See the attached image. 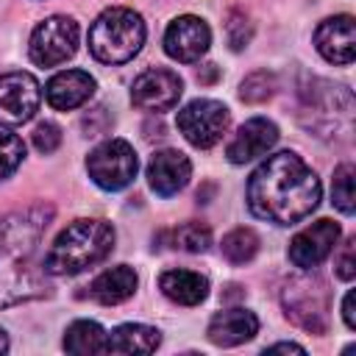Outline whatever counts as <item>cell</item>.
I'll use <instances>...</instances> for the list:
<instances>
[{
    "label": "cell",
    "instance_id": "obj_16",
    "mask_svg": "<svg viewBox=\"0 0 356 356\" xmlns=\"http://www.w3.org/2000/svg\"><path fill=\"white\" fill-rule=\"evenodd\" d=\"M44 95H47V103L53 108L72 111L95 95V78L83 70H64V72H58L47 81Z\"/></svg>",
    "mask_w": 356,
    "mask_h": 356
},
{
    "label": "cell",
    "instance_id": "obj_18",
    "mask_svg": "<svg viewBox=\"0 0 356 356\" xmlns=\"http://www.w3.org/2000/svg\"><path fill=\"white\" fill-rule=\"evenodd\" d=\"M136 273L128 267V264H117L111 270H103L92 284H89V295L103 303V306H114V303H122L128 300L134 292H136Z\"/></svg>",
    "mask_w": 356,
    "mask_h": 356
},
{
    "label": "cell",
    "instance_id": "obj_31",
    "mask_svg": "<svg viewBox=\"0 0 356 356\" xmlns=\"http://www.w3.org/2000/svg\"><path fill=\"white\" fill-rule=\"evenodd\" d=\"M267 350H270V353H278V350H281V353H300V356L306 353V350H303L300 345H295V342H275V345H270Z\"/></svg>",
    "mask_w": 356,
    "mask_h": 356
},
{
    "label": "cell",
    "instance_id": "obj_10",
    "mask_svg": "<svg viewBox=\"0 0 356 356\" xmlns=\"http://www.w3.org/2000/svg\"><path fill=\"white\" fill-rule=\"evenodd\" d=\"M181 92H184V81L178 78V72L156 67V70H145L134 81L131 100L142 111H170L178 106Z\"/></svg>",
    "mask_w": 356,
    "mask_h": 356
},
{
    "label": "cell",
    "instance_id": "obj_3",
    "mask_svg": "<svg viewBox=\"0 0 356 356\" xmlns=\"http://www.w3.org/2000/svg\"><path fill=\"white\" fill-rule=\"evenodd\" d=\"M145 44V22L134 8H106L89 28V53L103 64H125Z\"/></svg>",
    "mask_w": 356,
    "mask_h": 356
},
{
    "label": "cell",
    "instance_id": "obj_5",
    "mask_svg": "<svg viewBox=\"0 0 356 356\" xmlns=\"http://www.w3.org/2000/svg\"><path fill=\"white\" fill-rule=\"evenodd\" d=\"M136 170H139V159H136V150L125 142V139H106L100 142L89 159H86V172L89 178L106 189V192H117V189H125L134 178H136Z\"/></svg>",
    "mask_w": 356,
    "mask_h": 356
},
{
    "label": "cell",
    "instance_id": "obj_22",
    "mask_svg": "<svg viewBox=\"0 0 356 356\" xmlns=\"http://www.w3.org/2000/svg\"><path fill=\"white\" fill-rule=\"evenodd\" d=\"M222 256L231 264H248L259 253V236L253 228H234L222 236Z\"/></svg>",
    "mask_w": 356,
    "mask_h": 356
},
{
    "label": "cell",
    "instance_id": "obj_1",
    "mask_svg": "<svg viewBox=\"0 0 356 356\" xmlns=\"http://www.w3.org/2000/svg\"><path fill=\"white\" fill-rule=\"evenodd\" d=\"M320 195V178L292 150L267 156L248 181V209L273 225L300 222L317 209Z\"/></svg>",
    "mask_w": 356,
    "mask_h": 356
},
{
    "label": "cell",
    "instance_id": "obj_11",
    "mask_svg": "<svg viewBox=\"0 0 356 356\" xmlns=\"http://www.w3.org/2000/svg\"><path fill=\"white\" fill-rule=\"evenodd\" d=\"M211 44V31L200 17L184 14L178 19H172L164 31V50L170 58L192 64L197 61Z\"/></svg>",
    "mask_w": 356,
    "mask_h": 356
},
{
    "label": "cell",
    "instance_id": "obj_28",
    "mask_svg": "<svg viewBox=\"0 0 356 356\" xmlns=\"http://www.w3.org/2000/svg\"><path fill=\"white\" fill-rule=\"evenodd\" d=\"M61 145V128L56 122H39L33 128V147L39 153H53Z\"/></svg>",
    "mask_w": 356,
    "mask_h": 356
},
{
    "label": "cell",
    "instance_id": "obj_23",
    "mask_svg": "<svg viewBox=\"0 0 356 356\" xmlns=\"http://www.w3.org/2000/svg\"><path fill=\"white\" fill-rule=\"evenodd\" d=\"M170 239H172V248L186 253H206L211 248V231L203 222H184L170 234Z\"/></svg>",
    "mask_w": 356,
    "mask_h": 356
},
{
    "label": "cell",
    "instance_id": "obj_32",
    "mask_svg": "<svg viewBox=\"0 0 356 356\" xmlns=\"http://www.w3.org/2000/svg\"><path fill=\"white\" fill-rule=\"evenodd\" d=\"M8 350V337H6V331L0 328V353H6Z\"/></svg>",
    "mask_w": 356,
    "mask_h": 356
},
{
    "label": "cell",
    "instance_id": "obj_20",
    "mask_svg": "<svg viewBox=\"0 0 356 356\" xmlns=\"http://www.w3.org/2000/svg\"><path fill=\"white\" fill-rule=\"evenodd\" d=\"M159 345L161 334L142 323H122L106 337V353H153Z\"/></svg>",
    "mask_w": 356,
    "mask_h": 356
},
{
    "label": "cell",
    "instance_id": "obj_12",
    "mask_svg": "<svg viewBox=\"0 0 356 356\" xmlns=\"http://www.w3.org/2000/svg\"><path fill=\"white\" fill-rule=\"evenodd\" d=\"M337 239H339V225L334 220H317L300 234H295V239L289 242V261L300 270H312L331 256Z\"/></svg>",
    "mask_w": 356,
    "mask_h": 356
},
{
    "label": "cell",
    "instance_id": "obj_25",
    "mask_svg": "<svg viewBox=\"0 0 356 356\" xmlns=\"http://www.w3.org/2000/svg\"><path fill=\"white\" fill-rule=\"evenodd\" d=\"M273 92H275V75L273 72H264V70L248 75L242 81V86H239V97L245 103H264V100L273 97Z\"/></svg>",
    "mask_w": 356,
    "mask_h": 356
},
{
    "label": "cell",
    "instance_id": "obj_6",
    "mask_svg": "<svg viewBox=\"0 0 356 356\" xmlns=\"http://www.w3.org/2000/svg\"><path fill=\"white\" fill-rule=\"evenodd\" d=\"M78 50V22L72 17H47L31 33V61L39 67H56L72 58Z\"/></svg>",
    "mask_w": 356,
    "mask_h": 356
},
{
    "label": "cell",
    "instance_id": "obj_27",
    "mask_svg": "<svg viewBox=\"0 0 356 356\" xmlns=\"http://www.w3.org/2000/svg\"><path fill=\"white\" fill-rule=\"evenodd\" d=\"M225 33H228L231 50H242V47H248V42L253 36V25L248 22V17L242 11H231L228 22H225Z\"/></svg>",
    "mask_w": 356,
    "mask_h": 356
},
{
    "label": "cell",
    "instance_id": "obj_29",
    "mask_svg": "<svg viewBox=\"0 0 356 356\" xmlns=\"http://www.w3.org/2000/svg\"><path fill=\"white\" fill-rule=\"evenodd\" d=\"M337 275L342 281H353L356 275V261H353V239H348L337 256Z\"/></svg>",
    "mask_w": 356,
    "mask_h": 356
},
{
    "label": "cell",
    "instance_id": "obj_24",
    "mask_svg": "<svg viewBox=\"0 0 356 356\" xmlns=\"http://www.w3.org/2000/svg\"><path fill=\"white\" fill-rule=\"evenodd\" d=\"M353 164H339L334 170V184H331V197H334V206L342 211V214H353Z\"/></svg>",
    "mask_w": 356,
    "mask_h": 356
},
{
    "label": "cell",
    "instance_id": "obj_2",
    "mask_svg": "<svg viewBox=\"0 0 356 356\" xmlns=\"http://www.w3.org/2000/svg\"><path fill=\"white\" fill-rule=\"evenodd\" d=\"M114 248V228L106 220H75L70 222L44 256V273L78 275L103 261Z\"/></svg>",
    "mask_w": 356,
    "mask_h": 356
},
{
    "label": "cell",
    "instance_id": "obj_26",
    "mask_svg": "<svg viewBox=\"0 0 356 356\" xmlns=\"http://www.w3.org/2000/svg\"><path fill=\"white\" fill-rule=\"evenodd\" d=\"M22 156H25L22 139H19L17 134L0 128V181L8 178V175L22 164Z\"/></svg>",
    "mask_w": 356,
    "mask_h": 356
},
{
    "label": "cell",
    "instance_id": "obj_17",
    "mask_svg": "<svg viewBox=\"0 0 356 356\" xmlns=\"http://www.w3.org/2000/svg\"><path fill=\"white\" fill-rule=\"evenodd\" d=\"M259 334V317L248 309H228V312H220L211 317L209 328H206V337L209 342L220 345V348H234V345H242L248 339H253Z\"/></svg>",
    "mask_w": 356,
    "mask_h": 356
},
{
    "label": "cell",
    "instance_id": "obj_9",
    "mask_svg": "<svg viewBox=\"0 0 356 356\" xmlns=\"http://www.w3.org/2000/svg\"><path fill=\"white\" fill-rule=\"evenodd\" d=\"M42 100L39 81L31 72H6L0 75V125L28 122Z\"/></svg>",
    "mask_w": 356,
    "mask_h": 356
},
{
    "label": "cell",
    "instance_id": "obj_30",
    "mask_svg": "<svg viewBox=\"0 0 356 356\" xmlns=\"http://www.w3.org/2000/svg\"><path fill=\"white\" fill-rule=\"evenodd\" d=\"M353 289H348V295H345V300H342V320H345V325L353 331L356 328V312H353Z\"/></svg>",
    "mask_w": 356,
    "mask_h": 356
},
{
    "label": "cell",
    "instance_id": "obj_7",
    "mask_svg": "<svg viewBox=\"0 0 356 356\" xmlns=\"http://www.w3.org/2000/svg\"><path fill=\"white\" fill-rule=\"evenodd\" d=\"M228 122H231L228 108L211 97L192 100L178 111V131L186 136L189 145H195L200 150L214 147L222 139V134L228 131Z\"/></svg>",
    "mask_w": 356,
    "mask_h": 356
},
{
    "label": "cell",
    "instance_id": "obj_14",
    "mask_svg": "<svg viewBox=\"0 0 356 356\" xmlns=\"http://www.w3.org/2000/svg\"><path fill=\"white\" fill-rule=\"evenodd\" d=\"M314 47L328 64H339V67L350 64L353 53H356L353 17L350 14H337V17L323 19L314 31Z\"/></svg>",
    "mask_w": 356,
    "mask_h": 356
},
{
    "label": "cell",
    "instance_id": "obj_15",
    "mask_svg": "<svg viewBox=\"0 0 356 356\" xmlns=\"http://www.w3.org/2000/svg\"><path fill=\"white\" fill-rule=\"evenodd\" d=\"M192 175V164L181 150H159L153 153V159L147 161V184L156 195L170 197L178 195Z\"/></svg>",
    "mask_w": 356,
    "mask_h": 356
},
{
    "label": "cell",
    "instance_id": "obj_4",
    "mask_svg": "<svg viewBox=\"0 0 356 356\" xmlns=\"http://www.w3.org/2000/svg\"><path fill=\"white\" fill-rule=\"evenodd\" d=\"M281 303H284V314L312 331V334H325L328 328V289L320 278H309V275H298L289 278L281 289Z\"/></svg>",
    "mask_w": 356,
    "mask_h": 356
},
{
    "label": "cell",
    "instance_id": "obj_8",
    "mask_svg": "<svg viewBox=\"0 0 356 356\" xmlns=\"http://www.w3.org/2000/svg\"><path fill=\"white\" fill-rule=\"evenodd\" d=\"M31 250L33 248H19L6 242V250L0 253V309L31 300L44 292L42 278L22 259V253H31Z\"/></svg>",
    "mask_w": 356,
    "mask_h": 356
},
{
    "label": "cell",
    "instance_id": "obj_19",
    "mask_svg": "<svg viewBox=\"0 0 356 356\" xmlns=\"http://www.w3.org/2000/svg\"><path fill=\"white\" fill-rule=\"evenodd\" d=\"M159 289L181 306H197L209 295V278L195 270H167L159 278Z\"/></svg>",
    "mask_w": 356,
    "mask_h": 356
},
{
    "label": "cell",
    "instance_id": "obj_21",
    "mask_svg": "<svg viewBox=\"0 0 356 356\" xmlns=\"http://www.w3.org/2000/svg\"><path fill=\"white\" fill-rule=\"evenodd\" d=\"M106 331L95 320H75L64 334V350L67 353H106Z\"/></svg>",
    "mask_w": 356,
    "mask_h": 356
},
{
    "label": "cell",
    "instance_id": "obj_13",
    "mask_svg": "<svg viewBox=\"0 0 356 356\" xmlns=\"http://www.w3.org/2000/svg\"><path fill=\"white\" fill-rule=\"evenodd\" d=\"M275 142H278V125L267 117H253L245 125H239V131L225 147V156L231 164H248L264 156Z\"/></svg>",
    "mask_w": 356,
    "mask_h": 356
}]
</instances>
